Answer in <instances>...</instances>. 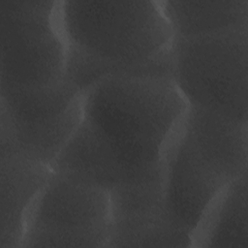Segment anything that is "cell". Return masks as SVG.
<instances>
[{
  "label": "cell",
  "instance_id": "obj_4",
  "mask_svg": "<svg viewBox=\"0 0 248 248\" xmlns=\"http://www.w3.org/2000/svg\"><path fill=\"white\" fill-rule=\"evenodd\" d=\"M170 69L189 107L248 124V28L173 39Z\"/></svg>",
  "mask_w": 248,
  "mask_h": 248
},
{
  "label": "cell",
  "instance_id": "obj_8",
  "mask_svg": "<svg viewBox=\"0 0 248 248\" xmlns=\"http://www.w3.org/2000/svg\"><path fill=\"white\" fill-rule=\"evenodd\" d=\"M53 170L17 154H0V248H21L29 211Z\"/></svg>",
  "mask_w": 248,
  "mask_h": 248
},
{
  "label": "cell",
  "instance_id": "obj_10",
  "mask_svg": "<svg viewBox=\"0 0 248 248\" xmlns=\"http://www.w3.org/2000/svg\"><path fill=\"white\" fill-rule=\"evenodd\" d=\"M173 39L248 28V0H161Z\"/></svg>",
  "mask_w": 248,
  "mask_h": 248
},
{
  "label": "cell",
  "instance_id": "obj_5",
  "mask_svg": "<svg viewBox=\"0 0 248 248\" xmlns=\"http://www.w3.org/2000/svg\"><path fill=\"white\" fill-rule=\"evenodd\" d=\"M58 2L0 0V91L38 90L65 79Z\"/></svg>",
  "mask_w": 248,
  "mask_h": 248
},
{
  "label": "cell",
  "instance_id": "obj_9",
  "mask_svg": "<svg viewBox=\"0 0 248 248\" xmlns=\"http://www.w3.org/2000/svg\"><path fill=\"white\" fill-rule=\"evenodd\" d=\"M247 174L215 199L193 234V247L248 248Z\"/></svg>",
  "mask_w": 248,
  "mask_h": 248
},
{
  "label": "cell",
  "instance_id": "obj_3",
  "mask_svg": "<svg viewBox=\"0 0 248 248\" xmlns=\"http://www.w3.org/2000/svg\"><path fill=\"white\" fill-rule=\"evenodd\" d=\"M248 124L189 107L168 148L163 201L192 235L220 193L247 174Z\"/></svg>",
  "mask_w": 248,
  "mask_h": 248
},
{
  "label": "cell",
  "instance_id": "obj_6",
  "mask_svg": "<svg viewBox=\"0 0 248 248\" xmlns=\"http://www.w3.org/2000/svg\"><path fill=\"white\" fill-rule=\"evenodd\" d=\"M111 228L109 191L53 170L29 211L21 247H108Z\"/></svg>",
  "mask_w": 248,
  "mask_h": 248
},
{
  "label": "cell",
  "instance_id": "obj_7",
  "mask_svg": "<svg viewBox=\"0 0 248 248\" xmlns=\"http://www.w3.org/2000/svg\"><path fill=\"white\" fill-rule=\"evenodd\" d=\"M82 95L66 78L38 90L0 91V154L51 168L80 120Z\"/></svg>",
  "mask_w": 248,
  "mask_h": 248
},
{
  "label": "cell",
  "instance_id": "obj_1",
  "mask_svg": "<svg viewBox=\"0 0 248 248\" xmlns=\"http://www.w3.org/2000/svg\"><path fill=\"white\" fill-rule=\"evenodd\" d=\"M187 108L170 77L106 78L83 92L80 120L51 168L109 193L163 196L167 151Z\"/></svg>",
  "mask_w": 248,
  "mask_h": 248
},
{
  "label": "cell",
  "instance_id": "obj_2",
  "mask_svg": "<svg viewBox=\"0 0 248 248\" xmlns=\"http://www.w3.org/2000/svg\"><path fill=\"white\" fill-rule=\"evenodd\" d=\"M65 78L82 93L114 76L171 78L173 34L161 0L62 1Z\"/></svg>",
  "mask_w": 248,
  "mask_h": 248
}]
</instances>
